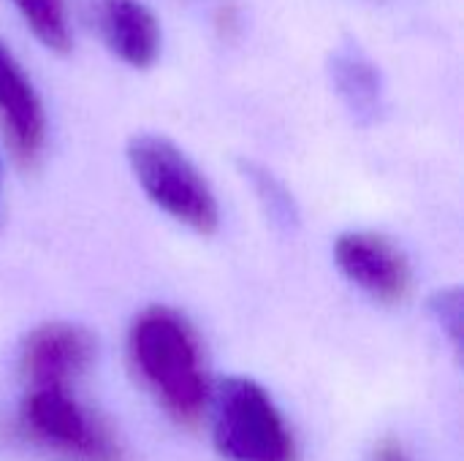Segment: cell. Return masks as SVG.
Returning <instances> with one entry per match:
<instances>
[{"label":"cell","instance_id":"cell-3","mask_svg":"<svg viewBox=\"0 0 464 461\" xmlns=\"http://www.w3.org/2000/svg\"><path fill=\"white\" fill-rule=\"evenodd\" d=\"M212 437L228 461H296V440L272 402L250 378H228L215 394Z\"/></svg>","mask_w":464,"mask_h":461},{"label":"cell","instance_id":"cell-7","mask_svg":"<svg viewBox=\"0 0 464 461\" xmlns=\"http://www.w3.org/2000/svg\"><path fill=\"white\" fill-rule=\"evenodd\" d=\"M87 19L103 46L130 68H150L160 54V22L141 0H84Z\"/></svg>","mask_w":464,"mask_h":461},{"label":"cell","instance_id":"cell-13","mask_svg":"<svg viewBox=\"0 0 464 461\" xmlns=\"http://www.w3.org/2000/svg\"><path fill=\"white\" fill-rule=\"evenodd\" d=\"M370 461H413V459H411V454L405 451V446H402L400 440H394V437H383V440L375 446L372 459Z\"/></svg>","mask_w":464,"mask_h":461},{"label":"cell","instance_id":"cell-9","mask_svg":"<svg viewBox=\"0 0 464 461\" xmlns=\"http://www.w3.org/2000/svg\"><path fill=\"white\" fill-rule=\"evenodd\" d=\"M329 76L351 120L370 128L383 114V79L378 65L353 43L332 52Z\"/></svg>","mask_w":464,"mask_h":461},{"label":"cell","instance_id":"cell-8","mask_svg":"<svg viewBox=\"0 0 464 461\" xmlns=\"http://www.w3.org/2000/svg\"><path fill=\"white\" fill-rule=\"evenodd\" d=\"M0 122L19 163L33 166L46 141L41 95L14 52L0 41Z\"/></svg>","mask_w":464,"mask_h":461},{"label":"cell","instance_id":"cell-6","mask_svg":"<svg viewBox=\"0 0 464 461\" xmlns=\"http://www.w3.org/2000/svg\"><path fill=\"white\" fill-rule=\"evenodd\" d=\"M95 342L73 323H44L22 342V375L30 389H71L92 364Z\"/></svg>","mask_w":464,"mask_h":461},{"label":"cell","instance_id":"cell-1","mask_svg":"<svg viewBox=\"0 0 464 461\" xmlns=\"http://www.w3.org/2000/svg\"><path fill=\"white\" fill-rule=\"evenodd\" d=\"M128 356L139 380L174 421L196 424L201 418L209 380L198 337L179 312L150 307L136 315L128 331Z\"/></svg>","mask_w":464,"mask_h":461},{"label":"cell","instance_id":"cell-10","mask_svg":"<svg viewBox=\"0 0 464 461\" xmlns=\"http://www.w3.org/2000/svg\"><path fill=\"white\" fill-rule=\"evenodd\" d=\"M24 24L49 52H68L71 49V24L65 0H11Z\"/></svg>","mask_w":464,"mask_h":461},{"label":"cell","instance_id":"cell-4","mask_svg":"<svg viewBox=\"0 0 464 461\" xmlns=\"http://www.w3.org/2000/svg\"><path fill=\"white\" fill-rule=\"evenodd\" d=\"M22 424L33 440L73 461H120L122 448L109 424L84 408L71 389H30Z\"/></svg>","mask_w":464,"mask_h":461},{"label":"cell","instance_id":"cell-2","mask_svg":"<svg viewBox=\"0 0 464 461\" xmlns=\"http://www.w3.org/2000/svg\"><path fill=\"white\" fill-rule=\"evenodd\" d=\"M128 163L144 196L179 226L215 234L220 226L218 198L196 163L166 136L139 133L128 141Z\"/></svg>","mask_w":464,"mask_h":461},{"label":"cell","instance_id":"cell-5","mask_svg":"<svg viewBox=\"0 0 464 461\" xmlns=\"http://www.w3.org/2000/svg\"><path fill=\"white\" fill-rule=\"evenodd\" d=\"M334 264L359 291L383 304H397L411 291V264L386 236L372 231H348L334 242Z\"/></svg>","mask_w":464,"mask_h":461},{"label":"cell","instance_id":"cell-12","mask_svg":"<svg viewBox=\"0 0 464 461\" xmlns=\"http://www.w3.org/2000/svg\"><path fill=\"white\" fill-rule=\"evenodd\" d=\"M430 312L435 318V323L440 326V331L451 340V345L459 351L462 348V291L459 288H443L438 293H432L430 299Z\"/></svg>","mask_w":464,"mask_h":461},{"label":"cell","instance_id":"cell-11","mask_svg":"<svg viewBox=\"0 0 464 461\" xmlns=\"http://www.w3.org/2000/svg\"><path fill=\"white\" fill-rule=\"evenodd\" d=\"M242 168H245V177L250 179V185H253L258 201L264 204L266 215H269L277 226L294 228L296 220H299V215H296V206H294L291 193H288L266 168H261V166H256V163H245Z\"/></svg>","mask_w":464,"mask_h":461}]
</instances>
